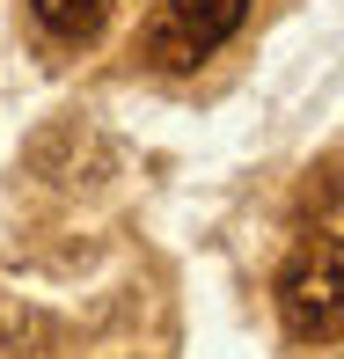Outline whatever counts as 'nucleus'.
Segmentation results:
<instances>
[{"label":"nucleus","instance_id":"1","mask_svg":"<svg viewBox=\"0 0 344 359\" xmlns=\"http://www.w3.org/2000/svg\"><path fill=\"white\" fill-rule=\"evenodd\" d=\"M337 271H344L337 227L301 242L293 264L278 271V323H286L293 345H337Z\"/></svg>","mask_w":344,"mask_h":359},{"label":"nucleus","instance_id":"2","mask_svg":"<svg viewBox=\"0 0 344 359\" xmlns=\"http://www.w3.org/2000/svg\"><path fill=\"white\" fill-rule=\"evenodd\" d=\"M249 22V0H161L146 22V59L161 74H191Z\"/></svg>","mask_w":344,"mask_h":359},{"label":"nucleus","instance_id":"3","mask_svg":"<svg viewBox=\"0 0 344 359\" xmlns=\"http://www.w3.org/2000/svg\"><path fill=\"white\" fill-rule=\"evenodd\" d=\"M29 15H37L52 37L81 44V37H95V29L110 22V0H29Z\"/></svg>","mask_w":344,"mask_h":359}]
</instances>
